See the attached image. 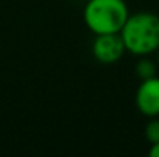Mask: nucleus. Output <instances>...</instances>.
Here are the masks:
<instances>
[{
  "mask_svg": "<svg viewBox=\"0 0 159 157\" xmlns=\"http://www.w3.org/2000/svg\"><path fill=\"white\" fill-rule=\"evenodd\" d=\"M119 34L125 51L138 57H147L159 48V15L153 12L130 14Z\"/></svg>",
  "mask_w": 159,
  "mask_h": 157,
  "instance_id": "nucleus-1",
  "label": "nucleus"
},
{
  "mask_svg": "<svg viewBox=\"0 0 159 157\" xmlns=\"http://www.w3.org/2000/svg\"><path fill=\"white\" fill-rule=\"evenodd\" d=\"M128 15L124 0H88L84 8V22L94 36L119 33Z\"/></svg>",
  "mask_w": 159,
  "mask_h": 157,
  "instance_id": "nucleus-2",
  "label": "nucleus"
},
{
  "mask_svg": "<svg viewBox=\"0 0 159 157\" xmlns=\"http://www.w3.org/2000/svg\"><path fill=\"white\" fill-rule=\"evenodd\" d=\"M93 57L104 65H113L122 59L125 54V46L119 33L114 34H98L91 45Z\"/></svg>",
  "mask_w": 159,
  "mask_h": 157,
  "instance_id": "nucleus-3",
  "label": "nucleus"
},
{
  "mask_svg": "<svg viewBox=\"0 0 159 157\" xmlns=\"http://www.w3.org/2000/svg\"><path fill=\"white\" fill-rule=\"evenodd\" d=\"M134 103L138 111L145 117H159V77L141 80L138 86Z\"/></svg>",
  "mask_w": 159,
  "mask_h": 157,
  "instance_id": "nucleus-4",
  "label": "nucleus"
},
{
  "mask_svg": "<svg viewBox=\"0 0 159 157\" xmlns=\"http://www.w3.org/2000/svg\"><path fill=\"white\" fill-rule=\"evenodd\" d=\"M136 74L141 80L152 79L156 76V63L150 59H145V55L136 63Z\"/></svg>",
  "mask_w": 159,
  "mask_h": 157,
  "instance_id": "nucleus-5",
  "label": "nucleus"
},
{
  "mask_svg": "<svg viewBox=\"0 0 159 157\" xmlns=\"http://www.w3.org/2000/svg\"><path fill=\"white\" fill-rule=\"evenodd\" d=\"M145 139L148 140V143H158L159 142V117H150V120L145 125L144 129Z\"/></svg>",
  "mask_w": 159,
  "mask_h": 157,
  "instance_id": "nucleus-6",
  "label": "nucleus"
},
{
  "mask_svg": "<svg viewBox=\"0 0 159 157\" xmlns=\"http://www.w3.org/2000/svg\"><path fill=\"white\" fill-rule=\"evenodd\" d=\"M148 156L159 157V142L158 143H152V146H150V150H148Z\"/></svg>",
  "mask_w": 159,
  "mask_h": 157,
  "instance_id": "nucleus-7",
  "label": "nucleus"
},
{
  "mask_svg": "<svg viewBox=\"0 0 159 157\" xmlns=\"http://www.w3.org/2000/svg\"><path fill=\"white\" fill-rule=\"evenodd\" d=\"M156 57H158V59H156V62H158V66H159V48H158V51H156Z\"/></svg>",
  "mask_w": 159,
  "mask_h": 157,
  "instance_id": "nucleus-8",
  "label": "nucleus"
}]
</instances>
